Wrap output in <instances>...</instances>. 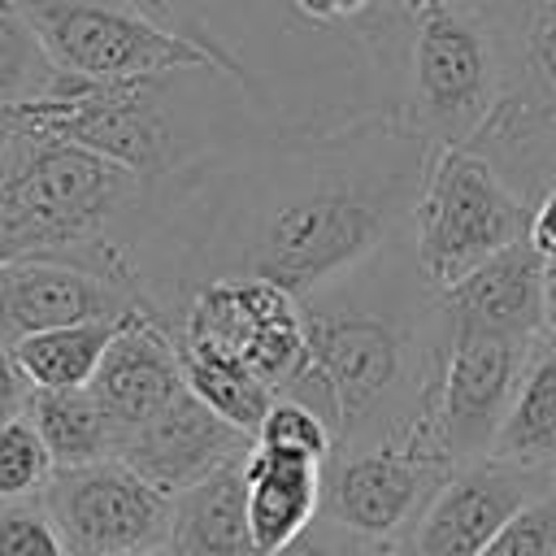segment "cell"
<instances>
[{
  "instance_id": "1",
  "label": "cell",
  "mask_w": 556,
  "mask_h": 556,
  "mask_svg": "<svg viewBox=\"0 0 556 556\" xmlns=\"http://www.w3.org/2000/svg\"><path fill=\"white\" fill-rule=\"evenodd\" d=\"M430 139L395 113L265 130L152 182L139 239L143 304L174 326L213 278H265L295 300L408 235Z\"/></svg>"
},
{
  "instance_id": "2",
  "label": "cell",
  "mask_w": 556,
  "mask_h": 556,
  "mask_svg": "<svg viewBox=\"0 0 556 556\" xmlns=\"http://www.w3.org/2000/svg\"><path fill=\"white\" fill-rule=\"evenodd\" d=\"M300 308L308 369L282 395L313 408L339 447L408 443L443 456L434 400L452 330L443 291L426 282L413 256V235H400L339 282L304 295Z\"/></svg>"
},
{
  "instance_id": "3",
  "label": "cell",
  "mask_w": 556,
  "mask_h": 556,
  "mask_svg": "<svg viewBox=\"0 0 556 556\" xmlns=\"http://www.w3.org/2000/svg\"><path fill=\"white\" fill-rule=\"evenodd\" d=\"M17 122L83 143L148 182L226 152L252 135L282 130L261 100L222 65H182L139 78H74L61 74L56 91L17 104Z\"/></svg>"
},
{
  "instance_id": "4",
  "label": "cell",
  "mask_w": 556,
  "mask_h": 556,
  "mask_svg": "<svg viewBox=\"0 0 556 556\" xmlns=\"http://www.w3.org/2000/svg\"><path fill=\"white\" fill-rule=\"evenodd\" d=\"M152 182L126 165L35 130L0 109V256H70L117 287H139V239L152 217Z\"/></svg>"
},
{
  "instance_id": "5",
  "label": "cell",
  "mask_w": 556,
  "mask_h": 556,
  "mask_svg": "<svg viewBox=\"0 0 556 556\" xmlns=\"http://www.w3.org/2000/svg\"><path fill=\"white\" fill-rule=\"evenodd\" d=\"M508 87L504 52L473 0H421L408 39L404 122L430 148H465L491 122Z\"/></svg>"
},
{
  "instance_id": "6",
  "label": "cell",
  "mask_w": 556,
  "mask_h": 556,
  "mask_svg": "<svg viewBox=\"0 0 556 556\" xmlns=\"http://www.w3.org/2000/svg\"><path fill=\"white\" fill-rule=\"evenodd\" d=\"M504 52V100L473 135L504 182L539 204L556 161V0H473Z\"/></svg>"
},
{
  "instance_id": "7",
  "label": "cell",
  "mask_w": 556,
  "mask_h": 556,
  "mask_svg": "<svg viewBox=\"0 0 556 556\" xmlns=\"http://www.w3.org/2000/svg\"><path fill=\"white\" fill-rule=\"evenodd\" d=\"M534 204L473 148H434L417 208L413 256L434 291L465 282L478 265L530 235Z\"/></svg>"
},
{
  "instance_id": "8",
  "label": "cell",
  "mask_w": 556,
  "mask_h": 556,
  "mask_svg": "<svg viewBox=\"0 0 556 556\" xmlns=\"http://www.w3.org/2000/svg\"><path fill=\"white\" fill-rule=\"evenodd\" d=\"M174 334L178 343L243 361L274 395L308 369L304 308L291 291L265 278H213L195 287L174 317Z\"/></svg>"
},
{
  "instance_id": "9",
  "label": "cell",
  "mask_w": 556,
  "mask_h": 556,
  "mask_svg": "<svg viewBox=\"0 0 556 556\" xmlns=\"http://www.w3.org/2000/svg\"><path fill=\"white\" fill-rule=\"evenodd\" d=\"M52 65L74 78H139L182 65H217L191 39L148 22L122 0H17Z\"/></svg>"
},
{
  "instance_id": "10",
  "label": "cell",
  "mask_w": 556,
  "mask_h": 556,
  "mask_svg": "<svg viewBox=\"0 0 556 556\" xmlns=\"http://www.w3.org/2000/svg\"><path fill=\"white\" fill-rule=\"evenodd\" d=\"M43 504L70 556L165 552L174 495H165L122 460L56 469Z\"/></svg>"
},
{
  "instance_id": "11",
  "label": "cell",
  "mask_w": 556,
  "mask_h": 556,
  "mask_svg": "<svg viewBox=\"0 0 556 556\" xmlns=\"http://www.w3.org/2000/svg\"><path fill=\"white\" fill-rule=\"evenodd\" d=\"M452 469L408 443L334 447L321 465V517L352 539H404Z\"/></svg>"
},
{
  "instance_id": "12",
  "label": "cell",
  "mask_w": 556,
  "mask_h": 556,
  "mask_svg": "<svg viewBox=\"0 0 556 556\" xmlns=\"http://www.w3.org/2000/svg\"><path fill=\"white\" fill-rule=\"evenodd\" d=\"M534 339H504L478 330H452L439 400H434V439L452 465H469L491 456L504 417L513 408L526 356Z\"/></svg>"
},
{
  "instance_id": "13",
  "label": "cell",
  "mask_w": 556,
  "mask_h": 556,
  "mask_svg": "<svg viewBox=\"0 0 556 556\" xmlns=\"http://www.w3.org/2000/svg\"><path fill=\"white\" fill-rule=\"evenodd\" d=\"M547 491H556V473L482 456L447 473L404 539L413 556H478L530 500Z\"/></svg>"
},
{
  "instance_id": "14",
  "label": "cell",
  "mask_w": 556,
  "mask_h": 556,
  "mask_svg": "<svg viewBox=\"0 0 556 556\" xmlns=\"http://www.w3.org/2000/svg\"><path fill=\"white\" fill-rule=\"evenodd\" d=\"M148 308L135 291L117 287L91 265H78L70 256H9L0 265V334L9 343L83 326V321H122L126 313Z\"/></svg>"
},
{
  "instance_id": "15",
  "label": "cell",
  "mask_w": 556,
  "mask_h": 556,
  "mask_svg": "<svg viewBox=\"0 0 556 556\" xmlns=\"http://www.w3.org/2000/svg\"><path fill=\"white\" fill-rule=\"evenodd\" d=\"M248 447H252V434L235 430L187 387L169 408H161L143 426L122 430L117 460L130 465L152 486H161L165 495H174L200 482L204 473H213L217 465L243 456Z\"/></svg>"
},
{
  "instance_id": "16",
  "label": "cell",
  "mask_w": 556,
  "mask_h": 556,
  "mask_svg": "<svg viewBox=\"0 0 556 556\" xmlns=\"http://www.w3.org/2000/svg\"><path fill=\"white\" fill-rule=\"evenodd\" d=\"M182 391H187V374H182V352H178L174 326L165 317H156L152 308H135L117 326V334L91 378V395L104 404V413L113 417L117 439H122V430L143 426L148 417L169 408Z\"/></svg>"
},
{
  "instance_id": "17",
  "label": "cell",
  "mask_w": 556,
  "mask_h": 556,
  "mask_svg": "<svg viewBox=\"0 0 556 556\" xmlns=\"http://www.w3.org/2000/svg\"><path fill=\"white\" fill-rule=\"evenodd\" d=\"M543 269L547 256L526 239L478 265L465 282L443 291L447 330H478V334H504V339H539L547 334L543 313Z\"/></svg>"
},
{
  "instance_id": "18",
  "label": "cell",
  "mask_w": 556,
  "mask_h": 556,
  "mask_svg": "<svg viewBox=\"0 0 556 556\" xmlns=\"http://www.w3.org/2000/svg\"><path fill=\"white\" fill-rule=\"evenodd\" d=\"M243 482L256 556L282 552L321 517V465L308 456L252 443L243 456Z\"/></svg>"
},
{
  "instance_id": "19",
  "label": "cell",
  "mask_w": 556,
  "mask_h": 556,
  "mask_svg": "<svg viewBox=\"0 0 556 556\" xmlns=\"http://www.w3.org/2000/svg\"><path fill=\"white\" fill-rule=\"evenodd\" d=\"M243 456L174 491L165 556H256L252 526H248Z\"/></svg>"
},
{
  "instance_id": "20",
  "label": "cell",
  "mask_w": 556,
  "mask_h": 556,
  "mask_svg": "<svg viewBox=\"0 0 556 556\" xmlns=\"http://www.w3.org/2000/svg\"><path fill=\"white\" fill-rule=\"evenodd\" d=\"M491 456L556 473V339L539 334Z\"/></svg>"
},
{
  "instance_id": "21",
  "label": "cell",
  "mask_w": 556,
  "mask_h": 556,
  "mask_svg": "<svg viewBox=\"0 0 556 556\" xmlns=\"http://www.w3.org/2000/svg\"><path fill=\"white\" fill-rule=\"evenodd\" d=\"M26 417L48 443L56 469L117 460V426L91 387H35Z\"/></svg>"
},
{
  "instance_id": "22",
  "label": "cell",
  "mask_w": 556,
  "mask_h": 556,
  "mask_svg": "<svg viewBox=\"0 0 556 556\" xmlns=\"http://www.w3.org/2000/svg\"><path fill=\"white\" fill-rule=\"evenodd\" d=\"M122 321H83V326L26 334L13 343L17 365L30 378V387H91V378H96Z\"/></svg>"
},
{
  "instance_id": "23",
  "label": "cell",
  "mask_w": 556,
  "mask_h": 556,
  "mask_svg": "<svg viewBox=\"0 0 556 556\" xmlns=\"http://www.w3.org/2000/svg\"><path fill=\"white\" fill-rule=\"evenodd\" d=\"M178 352H182V374H187L191 395H200L217 417H226L235 430L256 439V430L278 395L243 361H235L226 352L195 348V343H178Z\"/></svg>"
},
{
  "instance_id": "24",
  "label": "cell",
  "mask_w": 556,
  "mask_h": 556,
  "mask_svg": "<svg viewBox=\"0 0 556 556\" xmlns=\"http://www.w3.org/2000/svg\"><path fill=\"white\" fill-rule=\"evenodd\" d=\"M61 70L52 65L39 30L22 13L17 0H0V109L35 104L52 96Z\"/></svg>"
},
{
  "instance_id": "25",
  "label": "cell",
  "mask_w": 556,
  "mask_h": 556,
  "mask_svg": "<svg viewBox=\"0 0 556 556\" xmlns=\"http://www.w3.org/2000/svg\"><path fill=\"white\" fill-rule=\"evenodd\" d=\"M52 473H56V465H52V452L39 439L35 421L26 413L0 421V504L43 495Z\"/></svg>"
},
{
  "instance_id": "26",
  "label": "cell",
  "mask_w": 556,
  "mask_h": 556,
  "mask_svg": "<svg viewBox=\"0 0 556 556\" xmlns=\"http://www.w3.org/2000/svg\"><path fill=\"white\" fill-rule=\"evenodd\" d=\"M252 443L274 447V452H291V456H308L317 465H326L334 456V447H339L334 430L313 408H304L300 400H287V395L274 400V408L265 413V421H261Z\"/></svg>"
},
{
  "instance_id": "27",
  "label": "cell",
  "mask_w": 556,
  "mask_h": 556,
  "mask_svg": "<svg viewBox=\"0 0 556 556\" xmlns=\"http://www.w3.org/2000/svg\"><path fill=\"white\" fill-rule=\"evenodd\" d=\"M0 556H70L43 495L0 504Z\"/></svg>"
},
{
  "instance_id": "28",
  "label": "cell",
  "mask_w": 556,
  "mask_h": 556,
  "mask_svg": "<svg viewBox=\"0 0 556 556\" xmlns=\"http://www.w3.org/2000/svg\"><path fill=\"white\" fill-rule=\"evenodd\" d=\"M478 556H556V491L530 500Z\"/></svg>"
},
{
  "instance_id": "29",
  "label": "cell",
  "mask_w": 556,
  "mask_h": 556,
  "mask_svg": "<svg viewBox=\"0 0 556 556\" xmlns=\"http://www.w3.org/2000/svg\"><path fill=\"white\" fill-rule=\"evenodd\" d=\"M126 9H135V13H143L148 22H156V26H165V30H174V35H182V39H191L195 48H204L213 61H217V52H213V43H208V30H204V13H200V0H122ZM222 65V61H217ZM226 70V65H222Z\"/></svg>"
},
{
  "instance_id": "30",
  "label": "cell",
  "mask_w": 556,
  "mask_h": 556,
  "mask_svg": "<svg viewBox=\"0 0 556 556\" xmlns=\"http://www.w3.org/2000/svg\"><path fill=\"white\" fill-rule=\"evenodd\" d=\"M30 391H35V387H30V378L22 374L13 343L0 334V421L22 417V413H26V404H30Z\"/></svg>"
},
{
  "instance_id": "31",
  "label": "cell",
  "mask_w": 556,
  "mask_h": 556,
  "mask_svg": "<svg viewBox=\"0 0 556 556\" xmlns=\"http://www.w3.org/2000/svg\"><path fill=\"white\" fill-rule=\"evenodd\" d=\"M530 243L539 248V256H556V182H552L547 195L534 204V217H530Z\"/></svg>"
},
{
  "instance_id": "32",
  "label": "cell",
  "mask_w": 556,
  "mask_h": 556,
  "mask_svg": "<svg viewBox=\"0 0 556 556\" xmlns=\"http://www.w3.org/2000/svg\"><path fill=\"white\" fill-rule=\"evenodd\" d=\"M352 556H413L408 539H352Z\"/></svg>"
},
{
  "instance_id": "33",
  "label": "cell",
  "mask_w": 556,
  "mask_h": 556,
  "mask_svg": "<svg viewBox=\"0 0 556 556\" xmlns=\"http://www.w3.org/2000/svg\"><path fill=\"white\" fill-rule=\"evenodd\" d=\"M543 313H547V334L556 339V256H547L543 269Z\"/></svg>"
},
{
  "instance_id": "34",
  "label": "cell",
  "mask_w": 556,
  "mask_h": 556,
  "mask_svg": "<svg viewBox=\"0 0 556 556\" xmlns=\"http://www.w3.org/2000/svg\"><path fill=\"white\" fill-rule=\"evenodd\" d=\"M126 556H165V552H126Z\"/></svg>"
},
{
  "instance_id": "35",
  "label": "cell",
  "mask_w": 556,
  "mask_h": 556,
  "mask_svg": "<svg viewBox=\"0 0 556 556\" xmlns=\"http://www.w3.org/2000/svg\"><path fill=\"white\" fill-rule=\"evenodd\" d=\"M552 182H556V161H552Z\"/></svg>"
},
{
  "instance_id": "36",
  "label": "cell",
  "mask_w": 556,
  "mask_h": 556,
  "mask_svg": "<svg viewBox=\"0 0 556 556\" xmlns=\"http://www.w3.org/2000/svg\"><path fill=\"white\" fill-rule=\"evenodd\" d=\"M0 265H4V256H0Z\"/></svg>"
}]
</instances>
